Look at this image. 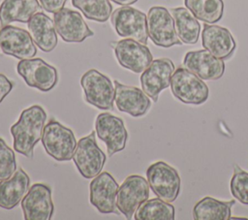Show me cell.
Wrapping results in <instances>:
<instances>
[{"mask_svg": "<svg viewBox=\"0 0 248 220\" xmlns=\"http://www.w3.org/2000/svg\"><path fill=\"white\" fill-rule=\"evenodd\" d=\"M46 113L39 105H33L22 110L18 120L11 127L14 138V149L21 155L32 158L34 147L42 139Z\"/></svg>", "mask_w": 248, "mask_h": 220, "instance_id": "obj_1", "label": "cell"}, {"mask_svg": "<svg viewBox=\"0 0 248 220\" xmlns=\"http://www.w3.org/2000/svg\"><path fill=\"white\" fill-rule=\"evenodd\" d=\"M42 143L46 152L60 162L73 159L78 144L73 131L54 119L45 125Z\"/></svg>", "mask_w": 248, "mask_h": 220, "instance_id": "obj_2", "label": "cell"}, {"mask_svg": "<svg viewBox=\"0 0 248 220\" xmlns=\"http://www.w3.org/2000/svg\"><path fill=\"white\" fill-rule=\"evenodd\" d=\"M170 86L172 95L184 104L202 105L209 97V88L203 79L185 67L174 70Z\"/></svg>", "mask_w": 248, "mask_h": 220, "instance_id": "obj_3", "label": "cell"}, {"mask_svg": "<svg viewBox=\"0 0 248 220\" xmlns=\"http://www.w3.org/2000/svg\"><path fill=\"white\" fill-rule=\"evenodd\" d=\"M146 176L149 187L158 198L168 203L177 199L181 179L173 167L163 161L155 162L147 168Z\"/></svg>", "mask_w": 248, "mask_h": 220, "instance_id": "obj_4", "label": "cell"}, {"mask_svg": "<svg viewBox=\"0 0 248 220\" xmlns=\"http://www.w3.org/2000/svg\"><path fill=\"white\" fill-rule=\"evenodd\" d=\"M148 37L161 47H170L183 43L177 36L174 19L169 10L162 6L151 7L146 16Z\"/></svg>", "mask_w": 248, "mask_h": 220, "instance_id": "obj_5", "label": "cell"}, {"mask_svg": "<svg viewBox=\"0 0 248 220\" xmlns=\"http://www.w3.org/2000/svg\"><path fill=\"white\" fill-rule=\"evenodd\" d=\"M85 101L97 109L111 110L114 102V86L111 80L95 69H90L80 79Z\"/></svg>", "mask_w": 248, "mask_h": 220, "instance_id": "obj_6", "label": "cell"}, {"mask_svg": "<svg viewBox=\"0 0 248 220\" xmlns=\"http://www.w3.org/2000/svg\"><path fill=\"white\" fill-rule=\"evenodd\" d=\"M73 160L84 178H94L101 173L106 163V155L96 142V131L78 141Z\"/></svg>", "mask_w": 248, "mask_h": 220, "instance_id": "obj_7", "label": "cell"}, {"mask_svg": "<svg viewBox=\"0 0 248 220\" xmlns=\"http://www.w3.org/2000/svg\"><path fill=\"white\" fill-rule=\"evenodd\" d=\"M110 21L120 37L130 38L146 45L148 32L144 13L129 6H123L111 14Z\"/></svg>", "mask_w": 248, "mask_h": 220, "instance_id": "obj_8", "label": "cell"}, {"mask_svg": "<svg viewBox=\"0 0 248 220\" xmlns=\"http://www.w3.org/2000/svg\"><path fill=\"white\" fill-rule=\"evenodd\" d=\"M148 197V181L141 175L132 174L125 178L118 189L116 206L126 219H131Z\"/></svg>", "mask_w": 248, "mask_h": 220, "instance_id": "obj_9", "label": "cell"}, {"mask_svg": "<svg viewBox=\"0 0 248 220\" xmlns=\"http://www.w3.org/2000/svg\"><path fill=\"white\" fill-rule=\"evenodd\" d=\"M16 71L28 86L43 92L51 90L58 81L57 70L41 58L20 60Z\"/></svg>", "mask_w": 248, "mask_h": 220, "instance_id": "obj_10", "label": "cell"}, {"mask_svg": "<svg viewBox=\"0 0 248 220\" xmlns=\"http://www.w3.org/2000/svg\"><path fill=\"white\" fill-rule=\"evenodd\" d=\"M118 63L133 73H142L153 61L149 48L136 40L127 38L111 43Z\"/></svg>", "mask_w": 248, "mask_h": 220, "instance_id": "obj_11", "label": "cell"}, {"mask_svg": "<svg viewBox=\"0 0 248 220\" xmlns=\"http://www.w3.org/2000/svg\"><path fill=\"white\" fill-rule=\"evenodd\" d=\"M174 70V64L170 58L153 60L140 76L141 89L156 103L159 94L170 85V79Z\"/></svg>", "mask_w": 248, "mask_h": 220, "instance_id": "obj_12", "label": "cell"}, {"mask_svg": "<svg viewBox=\"0 0 248 220\" xmlns=\"http://www.w3.org/2000/svg\"><path fill=\"white\" fill-rule=\"evenodd\" d=\"M95 131L98 138L106 143L109 156L125 148L128 132L120 117L108 112L100 113L95 121Z\"/></svg>", "mask_w": 248, "mask_h": 220, "instance_id": "obj_13", "label": "cell"}, {"mask_svg": "<svg viewBox=\"0 0 248 220\" xmlns=\"http://www.w3.org/2000/svg\"><path fill=\"white\" fill-rule=\"evenodd\" d=\"M118 189L117 182L109 173H100L90 182L89 201L103 214L115 213Z\"/></svg>", "mask_w": 248, "mask_h": 220, "instance_id": "obj_14", "label": "cell"}, {"mask_svg": "<svg viewBox=\"0 0 248 220\" xmlns=\"http://www.w3.org/2000/svg\"><path fill=\"white\" fill-rule=\"evenodd\" d=\"M25 220H49L54 206L51 189L44 183L33 184L21 201Z\"/></svg>", "mask_w": 248, "mask_h": 220, "instance_id": "obj_15", "label": "cell"}, {"mask_svg": "<svg viewBox=\"0 0 248 220\" xmlns=\"http://www.w3.org/2000/svg\"><path fill=\"white\" fill-rule=\"evenodd\" d=\"M0 48L5 54L20 60L33 58L37 53V48L30 33L13 25H6L1 28Z\"/></svg>", "mask_w": 248, "mask_h": 220, "instance_id": "obj_16", "label": "cell"}, {"mask_svg": "<svg viewBox=\"0 0 248 220\" xmlns=\"http://www.w3.org/2000/svg\"><path fill=\"white\" fill-rule=\"evenodd\" d=\"M56 32L67 43H81L94 35L78 12L63 8L53 16Z\"/></svg>", "mask_w": 248, "mask_h": 220, "instance_id": "obj_17", "label": "cell"}, {"mask_svg": "<svg viewBox=\"0 0 248 220\" xmlns=\"http://www.w3.org/2000/svg\"><path fill=\"white\" fill-rule=\"evenodd\" d=\"M183 66L203 80H217L225 73V62L206 49L188 51Z\"/></svg>", "mask_w": 248, "mask_h": 220, "instance_id": "obj_18", "label": "cell"}, {"mask_svg": "<svg viewBox=\"0 0 248 220\" xmlns=\"http://www.w3.org/2000/svg\"><path fill=\"white\" fill-rule=\"evenodd\" d=\"M114 83V103L118 110L126 112L134 117L143 116L151 107L149 97L135 86L125 85L117 80Z\"/></svg>", "mask_w": 248, "mask_h": 220, "instance_id": "obj_19", "label": "cell"}, {"mask_svg": "<svg viewBox=\"0 0 248 220\" xmlns=\"http://www.w3.org/2000/svg\"><path fill=\"white\" fill-rule=\"evenodd\" d=\"M202 45L204 49L223 60L229 59L236 47V43L228 28L208 23L203 24Z\"/></svg>", "mask_w": 248, "mask_h": 220, "instance_id": "obj_20", "label": "cell"}, {"mask_svg": "<svg viewBox=\"0 0 248 220\" xmlns=\"http://www.w3.org/2000/svg\"><path fill=\"white\" fill-rule=\"evenodd\" d=\"M30 178L22 170L18 169L9 178L0 181V207L13 209L27 194Z\"/></svg>", "mask_w": 248, "mask_h": 220, "instance_id": "obj_21", "label": "cell"}, {"mask_svg": "<svg viewBox=\"0 0 248 220\" xmlns=\"http://www.w3.org/2000/svg\"><path fill=\"white\" fill-rule=\"evenodd\" d=\"M28 31L35 45L45 52H50L57 46L54 21L44 13L35 14L27 22Z\"/></svg>", "mask_w": 248, "mask_h": 220, "instance_id": "obj_22", "label": "cell"}, {"mask_svg": "<svg viewBox=\"0 0 248 220\" xmlns=\"http://www.w3.org/2000/svg\"><path fill=\"white\" fill-rule=\"evenodd\" d=\"M42 9L38 0H4L0 5L1 26L10 25L14 21L28 22Z\"/></svg>", "mask_w": 248, "mask_h": 220, "instance_id": "obj_23", "label": "cell"}, {"mask_svg": "<svg viewBox=\"0 0 248 220\" xmlns=\"http://www.w3.org/2000/svg\"><path fill=\"white\" fill-rule=\"evenodd\" d=\"M170 14L174 19L175 30L180 41L186 45L197 44L201 33V24L198 18L187 8L183 7L170 9Z\"/></svg>", "mask_w": 248, "mask_h": 220, "instance_id": "obj_24", "label": "cell"}, {"mask_svg": "<svg viewBox=\"0 0 248 220\" xmlns=\"http://www.w3.org/2000/svg\"><path fill=\"white\" fill-rule=\"evenodd\" d=\"M234 204V200L219 201L212 197H204L194 205L193 218L196 220H229Z\"/></svg>", "mask_w": 248, "mask_h": 220, "instance_id": "obj_25", "label": "cell"}, {"mask_svg": "<svg viewBox=\"0 0 248 220\" xmlns=\"http://www.w3.org/2000/svg\"><path fill=\"white\" fill-rule=\"evenodd\" d=\"M185 7L204 23L218 22L224 15L223 0H184Z\"/></svg>", "mask_w": 248, "mask_h": 220, "instance_id": "obj_26", "label": "cell"}, {"mask_svg": "<svg viewBox=\"0 0 248 220\" xmlns=\"http://www.w3.org/2000/svg\"><path fill=\"white\" fill-rule=\"evenodd\" d=\"M136 220H173L174 206L160 198L146 200L134 214Z\"/></svg>", "mask_w": 248, "mask_h": 220, "instance_id": "obj_27", "label": "cell"}, {"mask_svg": "<svg viewBox=\"0 0 248 220\" xmlns=\"http://www.w3.org/2000/svg\"><path fill=\"white\" fill-rule=\"evenodd\" d=\"M72 4L81 11L86 18L98 22L107 21L112 12L109 0H72Z\"/></svg>", "mask_w": 248, "mask_h": 220, "instance_id": "obj_28", "label": "cell"}, {"mask_svg": "<svg viewBox=\"0 0 248 220\" xmlns=\"http://www.w3.org/2000/svg\"><path fill=\"white\" fill-rule=\"evenodd\" d=\"M230 190L232 197L241 204L248 205V172L238 165L233 167V174L230 182Z\"/></svg>", "mask_w": 248, "mask_h": 220, "instance_id": "obj_29", "label": "cell"}, {"mask_svg": "<svg viewBox=\"0 0 248 220\" xmlns=\"http://www.w3.org/2000/svg\"><path fill=\"white\" fill-rule=\"evenodd\" d=\"M16 171V155L5 141L0 138V181L11 177Z\"/></svg>", "mask_w": 248, "mask_h": 220, "instance_id": "obj_30", "label": "cell"}, {"mask_svg": "<svg viewBox=\"0 0 248 220\" xmlns=\"http://www.w3.org/2000/svg\"><path fill=\"white\" fill-rule=\"evenodd\" d=\"M42 8L47 12L55 14L64 8L67 0H39Z\"/></svg>", "mask_w": 248, "mask_h": 220, "instance_id": "obj_31", "label": "cell"}, {"mask_svg": "<svg viewBox=\"0 0 248 220\" xmlns=\"http://www.w3.org/2000/svg\"><path fill=\"white\" fill-rule=\"evenodd\" d=\"M13 87V82L4 74H0V103L12 91Z\"/></svg>", "mask_w": 248, "mask_h": 220, "instance_id": "obj_32", "label": "cell"}, {"mask_svg": "<svg viewBox=\"0 0 248 220\" xmlns=\"http://www.w3.org/2000/svg\"><path fill=\"white\" fill-rule=\"evenodd\" d=\"M137 1L138 0H112V2H114L118 5H122V6H129V5L136 3Z\"/></svg>", "mask_w": 248, "mask_h": 220, "instance_id": "obj_33", "label": "cell"}, {"mask_svg": "<svg viewBox=\"0 0 248 220\" xmlns=\"http://www.w3.org/2000/svg\"><path fill=\"white\" fill-rule=\"evenodd\" d=\"M230 219H248V218H246V217H232L231 216Z\"/></svg>", "mask_w": 248, "mask_h": 220, "instance_id": "obj_34", "label": "cell"}]
</instances>
